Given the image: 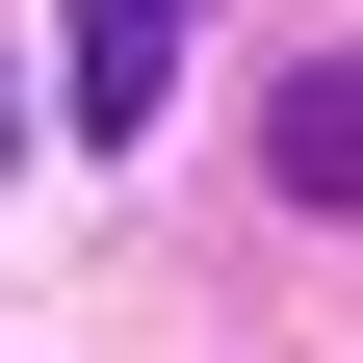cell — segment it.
<instances>
[{
    "instance_id": "obj_1",
    "label": "cell",
    "mask_w": 363,
    "mask_h": 363,
    "mask_svg": "<svg viewBox=\"0 0 363 363\" xmlns=\"http://www.w3.org/2000/svg\"><path fill=\"white\" fill-rule=\"evenodd\" d=\"M182 26H208V0H78V130H156V78H182Z\"/></svg>"
},
{
    "instance_id": "obj_2",
    "label": "cell",
    "mask_w": 363,
    "mask_h": 363,
    "mask_svg": "<svg viewBox=\"0 0 363 363\" xmlns=\"http://www.w3.org/2000/svg\"><path fill=\"white\" fill-rule=\"evenodd\" d=\"M259 156H286V208H363V52L286 78V130H259Z\"/></svg>"
},
{
    "instance_id": "obj_3",
    "label": "cell",
    "mask_w": 363,
    "mask_h": 363,
    "mask_svg": "<svg viewBox=\"0 0 363 363\" xmlns=\"http://www.w3.org/2000/svg\"><path fill=\"white\" fill-rule=\"evenodd\" d=\"M0 156H26V104H0Z\"/></svg>"
}]
</instances>
